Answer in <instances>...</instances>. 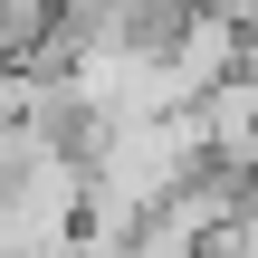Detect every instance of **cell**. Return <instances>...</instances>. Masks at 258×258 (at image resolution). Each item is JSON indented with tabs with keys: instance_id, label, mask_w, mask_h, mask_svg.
Here are the masks:
<instances>
[{
	"instance_id": "6da1fadb",
	"label": "cell",
	"mask_w": 258,
	"mask_h": 258,
	"mask_svg": "<svg viewBox=\"0 0 258 258\" xmlns=\"http://www.w3.org/2000/svg\"><path fill=\"white\" fill-rule=\"evenodd\" d=\"M191 124H201L211 172H258V67H249V57H239L220 86L191 96Z\"/></svg>"
}]
</instances>
